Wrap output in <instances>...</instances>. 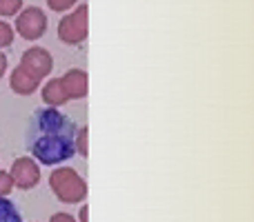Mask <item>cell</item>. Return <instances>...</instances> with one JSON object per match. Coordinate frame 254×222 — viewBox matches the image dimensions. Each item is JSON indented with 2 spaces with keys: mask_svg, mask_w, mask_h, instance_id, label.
I'll return each instance as SVG.
<instances>
[{
  "mask_svg": "<svg viewBox=\"0 0 254 222\" xmlns=\"http://www.w3.org/2000/svg\"><path fill=\"white\" fill-rule=\"evenodd\" d=\"M27 147L40 165H58L76 153V127L54 107L36 109L27 125Z\"/></svg>",
  "mask_w": 254,
  "mask_h": 222,
  "instance_id": "6da1fadb",
  "label": "cell"
},
{
  "mask_svg": "<svg viewBox=\"0 0 254 222\" xmlns=\"http://www.w3.org/2000/svg\"><path fill=\"white\" fill-rule=\"evenodd\" d=\"M49 184H52L56 198L63 202H78L87 193V187H85V182L80 180V176L74 169L54 171L52 178H49Z\"/></svg>",
  "mask_w": 254,
  "mask_h": 222,
  "instance_id": "7a4b0ae2",
  "label": "cell"
},
{
  "mask_svg": "<svg viewBox=\"0 0 254 222\" xmlns=\"http://www.w3.org/2000/svg\"><path fill=\"white\" fill-rule=\"evenodd\" d=\"M45 29H47V18L36 7L25 9V11L20 13V18H18V31L22 34V38L34 40V38H38Z\"/></svg>",
  "mask_w": 254,
  "mask_h": 222,
  "instance_id": "3957f363",
  "label": "cell"
},
{
  "mask_svg": "<svg viewBox=\"0 0 254 222\" xmlns=\"http://www.w3.org/2000/svg\"><path fill=\"white\" fill-rule=\"evenodd\" d=\"M11 182H16L20 189H31L36 182H38V169L31 160L27 158H18L13 162V169H11Z\"/></svg>",
  "mask_w": 254,
  "mask_h": 222,
  "instance_id": "277c9868",
  "label": "cell"
},
{
  "mask_svg": "<svg viewBox=\"0 0 254 222\" xmlns=\"http://www.w3.org/2000/svg\"><path fill=\"white\" fill-rule=\"evenodd\" d=\"M0 222H22L18 207L4 196H0Z\"/></svg>",
  "mask_w": 254,
  "mask_h": 222,
  "instance_id": "5b68a950",
  "label": "cell"
},
{
  "mask_svg": "<svg viewBox=\"0 0 254 222\" xmlns=\"http://www.w3.org/2000/svg\"><path fill=\"white\" fill-rule=\"evenodd\" d=\"M22 0H0V16H11L20 9Z\"/></svg>",
  "mask_w": 254,
  "mask_h": 222,
  "instance_id": "8992f818",
  "label": "cell"
},
{
  "mask_svg": "<svg viewBox=\"0 0 254 222\" xmlns=\"http://www.w3.org/2000/svg\"><path fill=\"white\" fill-rule=\"evenodd\" d=\"M11 40H13L11 27H9L7 22H0V47H7V44H11Z\"/></svg>",
  "mask_w": 254,
  "mask_h": 222,
  "instance_id": "52a82bcc",
  "label": "cell"
},
{
  "mask_svg": "<svg viewBox=\"0 0 254 222\" xmlns=\"http://www.w3.org/2000/svg\"><path fill=\"white\" fill-rule=\"evenodd\" d=\"M13 182L11 178H9V174H4V171H0V196H7L9 191H11Z\"/></svg>",
  "mask_w": 254,
  "mask_h": 222,
  "instance_id": "ba28073f",
  "label": "cell"
},
{
  "mask_svg": "<svg viewBox=\"0 0 254 222\" xmlns=\"http://www.w3.org/2000/svg\"><path fill=\"white\" fill-rule=\"evenodd\" d=\"M74 4V0H49V7L56 9V11H61V9H67Z\"/></svg>",
  "mask_w": 254,
  "mask_h": 222,
  "instance_id": "9c48e42d",
  "label": "cell"
},
{
  "mask_svg": "<svg viewBox=\"0 0 254 222\" xmlns=\"http://www.w3.org/2000/svg\"><path fill=\"white\" fill-rule=\"evenodd\" d=\"M85 138H87V129H80V133H78V151L83 153H87V142H85Z\"/></svg>",
  "mask_w": 254,
  "mask_h": 222,
  "instance_id": "30bf717a",
  "label": "cell"
},
{
  "mask_svg": "<svg viewBox=\"0 0 254 222\" xmlns=\"http://www.w3.org/2000/svg\"><path fill=\"white\" fill-rule=\"evenodd\" d=\"M49 222H76V220L71 218L69 214H56V216H52V220Z\"/></svg>",
  "mask_w": 254,
  "mask_h": 222,
  "instance_id": "8fae6325",
  "label": "cell"
},
{
  "mask_svg": "<svg viewBox=\"0 0 254 222\" xmlns=\"http://www.w3.org/2000/svg\"><path fill=\"white\" fill-rule=\"evenodd\" d=\"M87 214H89V209L83 207V209H80V222H87Z\"/></svg>",
  "mask_w": 254,
  "mask_h": 222,
  "instance_id": "7c38bea8",
  "label": "cell"
},
{
  "mask_svg": "<svg viewBox=\"0 0 254 222\" xmlns=\"http://www.w3.org/2000/svg\"><path fill=\"white\" fill-rule=\"evenodd\" d=\"M4 65H7V60L0 56V76H2V71H4Z\"/></svg>",
  "mask_w": 254,
  "mask_h": 222,
  "instance_id": "4fadbf2b",
  "label": "cell"
}]
</instances>
